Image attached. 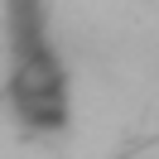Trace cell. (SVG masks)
Instances as JSON below:
<instances>
[{
	"instance_id": "1",
	"label": "cell",
	"mask_w": 159,
	"mask_h": 159,
	"mask_svg": "<svg viewBox=\"0 0 159 159\" xmlns=\"http://www.w3.org/2000/svg\"><path fill=\"white\" fill-rule=\"evenodd\" d=\"M10 101L29 125H63V77L29 0H10Z\"/></svg>"
}]
</instances>
